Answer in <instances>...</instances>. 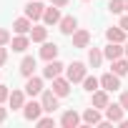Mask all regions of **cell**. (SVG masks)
<instances>
[{"mask_svg":"<svg viewBox=\"0 0 128 128\" xmlns=\"http://www.w3.org/2000/svg\"><path fill=\"white\" fill-rule=\"evenodd\" d=\"M43 13H45V8H43V3H38V0H30L25 5V15L30 20H43Z\"/></svg>","mask_w":128,"mask_h":128,"instance_id":"obj_11","label":"cell"},{"mask_svg":"<svg viewBox=\"0 0 128 128\" xmlns=\"http://www.w3.org/2000/svg\"><path fill=\"white\" fill-rule=\"evenodd\" d=\"M83 123H86V126H100V123H103V118H100V113H98L96 106L83 110Z\"/></svg>","mask_w":128,"mask_h":128,"instance_id":"obj_15","label":"cell"},{"mask_svg":"<svg viewBox=\"0 0 128 128\" xmlns=\"http://www.w3.org/2000/svg\"><path fill=\"white\" fill-rule=\"evenodd\" d=\"M40 113H45V110H43V103H38V100H28V103L23 106V118H25V120H33V123H35V120L40 118Z\"/></svg>","mask_w":128,"mask_h":128,"instance_id":"obj_2","label":"cell"},{"mask_svg":"<svg viewBox=\"0 0 128 128\" xmlns=\"http://www.w3.org/2000/svg\"><path fill=\"white\" fill-rule=\"evenodd\" d=\"M123 113H126V108H123L120 103H108V106H106V118H108L110 123H120V120H123Z\"/></svg>","mask_w":128,"mask_h":128,"instance_id":"obj_6","label":"cell"},{"mask_svg":"<svg viewBox=\"0 0 128 128\" xmlns=\"http://www.w3.org/2000/svg\"><path fill=\"white\" fill-rule=\"evenodd\" d=\"M25 93H28L30 98L40 96V93H43V78H38V76H30V78L25 80Z\"/></svg>","mask_w":128,"mask_h":128,"instance_id":"obj_9","label":"cell"},{"mask_svg":"<svg viewBox=\"0 0 128 128\" xmlns=\"http://www.w3.org/2000/svg\"><path fill=\"white\" fill-rule=\"evenodd\" d=\"M100 88H106L108 93L118 90V88H120V76H116L113 70H110V73H106V76H100Z\"/></svg>","mask_w":128,"mask_h":128,"instance_id":"obj_5","label":"cell"},{"mask_svg":"<svg viewBox=\"0 0 128 128\" xmlns=\"http://www.w3.org/2000/svg\"><path fill=\"white\" fill-rule=\"evenodd\" d=\"M5 118H8V110H5L3 106H0V123H5Z\"/></svg>","mask_w":128,"mask_h":128,"instance_id":"obj_35","label":"cell"},{"mask_svg":"<svg viewBox=\"0 0 128 128\" xmlns=\"http://www.w3.org/2000/svg\"><path fill=\"white\" fill-rule=\"evenodd\" d=\"M118 103H120V106L128 110V90H123V93H120V100H118Z\"/></svg>","mask_w":128,"mask_h":128,"instance_id":"obj_32","label":"cell"},{"mask_svg":"<svg viewBox=\"0 0 128 128\" xmlns=\"http://www.w3.org/2000/svg\"><path fill=\"white\" fill-rule=\"evenodd\" d=\"M70 86H73V83H70L68 78H60V76L53 78V93H55L58 98H66V96L70 93Z\"/></svg>","mask_w":128,"mask_h":128,"instance_id":"obj_7","label":"cell"},{"mask_svg":"<svg viewBox=\"0 0 128 128\" xmlns=\"http://www.w3.org/2000/svg\"><path fill=\"white\" fill-rule=\"evenodd\" d=\"M10 40H13V38H10V33H8L5 28H0V45H8Z\"/></svg>","mask_w":128,"mask_h":128,"instance_id":"obj_29","label":"cell"},{"mask_svg":"<svg viewBox=\"0 0 128 128\" xmlns=\"http://www.w3.org/2000/svg\"><path fill=\"white\" fill-rule=\"evenodd\" d=\"M86 76H88L86 63L76 60V63H70V66H66V78H68L70 83H83V78H86Z\"/></svg>","mask_w":128,"mask_h":128,"instance_id":"obj_1","label":"cell"},{"mask_svg":"<svg viewBox=\"0 0 128 128\" xmlns=\"http://www.w3.org/2000/svg\"><path fill=\"white\" fill-rule=\"evenodd\" d=\"M70 3V0H50V5H55V8H66Z\"/></svg>","mask_w":128,"mask_h":128,"instance_id":"obj_33","label":"cell"},{"mask_svg":"<svg viewBox=\"0 0 128 128\" xmlns=\"http://www.w3.org/2000/svg\"><path fill=\"white\" fill-rule=\"evenodd\" d=\"M108 10L116 13V15L123 13V10H126V0H110V3H108Z\"/></svg>","mask_w":128,"mask_h":128,"instance_id":"obj_27","label":"cell"},{"mask_svg":"<svg viewBox=\"0 0 128 128\" xmlns=\"http://www.w3.org/2000/svg\"><path fill=\"white\" fill-rule=\"evenodd\" d=\"M10 43H13V50H15V53H25L28 45H30V35H20V33H15V38H13Z\"/></svg>","mask_w":128,"mask_h":128,"instance_id":"obj_21","label":"cell"},{"mask_svg":"<svg viewBox=\"0 0 128 128\" xmlns=\"http://www.w3.org/2000/svg\"><path fill=\"white\" fill-rule=\"evenodd\" d=\"M113 73H116V76H126V73H128V58L113 60Z\"/></svg>","mask_w":128,"mask_h":128,"instance_id":"obj_25","label":"cell"},{"mask_svg":"<svg viewBox=\"0 0 128 128\" xmlns=\"http://www.w3.org/2000/svg\"><path fill=\"white\" fill-rule=\"evenodd\" d=\"M60 8H55V5H50V8H45V13H43V23L45 25H58L60 23Z\"/></svg>","mask_w":128,"mask_h":128,"instance_id":"obj_13","label":"cell"},{"mask_svg":"<svg viewBox=\"0 0 128 128\" xmlns=\"http://www.w3.org/2000/svg\"><path fill=\"white\" fill-rule=\"evenodd\" d=\"M123 50H126V58H128V43H126V45H123Z\"/></svg>","mask_w":128,"mask_h":128,"instance_id":"obj_37","label":"cell"},{"mask_svg":"<svg viewBox=\"0 0 128 128\" xmlns=\"http://www.w3.org/2000/svg\"><path fill=\"white\" fill-rule=\"evenodd\" d=\"M45 38H48V25H33L30 40L33 43H45Z\"/></svg>","mask_w":128,"mask_h":128,"instance_id":"obj_24","label":"cell"},{"mask_svg":"<svg viewBox=\"0 0 128 128\" xmlns=\"http://www.w3.org/2000/svg\"><path fill=\"white\" fill-rule=\"evenodd\" d=\"M35 58L33 55H25L23 60H20V76H25V78H30V76H35Z\"/></svg>","mask_w":128,"mask_h":128,"instance_id":"obj_16","label":"cell"},{"mask_svg":"<svg viewBox=\"0 0 128 128\" xmlns=\"http://www.w3.org/2000/svg\"><path fill=\"white\" fill-rule=\"evenodd\" d=\"M70 38H73V48H88V45H90V33H88V30H80V28H78Z\"/></svg>","mask_w":128,"mask_h":128,"instance_id":"obj_14","label":"cell"},{"mask_svg":"<svg viewBox=\"0 0 128 128\" xmlns=\"http://www.w3.org/2000/svg\"><path fill=\"white\" fill-rule=\"evenodd\" d=\"M103 58H106V55H103L100 48H88V66H90V68H98L100 63H103Z\"/></svg>","mask_w":128,"mask_h":128,"instance_id":"obj_23","label":"cell"},{"mask_svg":"<svg viewBox=\"0 0 128 128\" xmlns=\"http://www.w3.org/2000/svg\"><path fill=\"white\" fill-rule=\"evenodd\" d=\"M10 98V90H8V86H3V83H0V103H3V100H8Z\"/></svg>","mask_w":128,"mask_h":128,"instance_id":"obj_30","label":"cell"},{"mask_svg":"<svg viewBox=\"0 0 128 128\" xmlns=\"http://www.w3.org/2000/svg\"><path fill=\"white\" fill-rule=\"evenodd\" d=\"M58 50H60V48H58L55 43H48V40H45L43 48H40V58H43L45 63H48V60H55V58H58Z\"/></svg>","mask_w":128,"mask_h":128,"instance_id":"obj_18","label":"cell"},{"mask_svg":"<svg viewBox=\"0 0 128 128\" xmlns=\"http://www.w3.org/2000/svg\"><path fill=\"white\" fill-rule=\"evenodd\" d=\"M40 103H43V110H45V113H53V110L58 108V96H55L53 90H43V93H40Z\"/></svg>","mask_w":128,"mask_h":128,"instance_id":"obj_10","label":"cell"},{"mask_svg":"<svg viewBox=\"0 0 128 128\" xmlns=\"http://www.w3.org/2000/svg\"><path fill=\"white\" fill-rule=\"evenodd\" d=\"M63 70H66V66H63V63L55 58V60H48V63H45V68H43V76H45L48 80H53V78H58Z\"/></svg>","mask_w":128,"mask_h":128,"instance_id":"obj_3","label":"cell"},{"mask_svg":"<svg viewBox=\"0 0 128 128\" xmlns=\"http://www.w3.org/2000/svg\"><path fill=\"white\" fill-rule=\"evenodd\" d=\"M80 120H83V116L78 110H66L60 116V126L63 128H76V126H80Z\"/></svg>","mask_w":128,"mask_h":128,"instance_id":"obj_8","label":"cell"},{"mask_svg":"<svg viewBox=\"0 0 128 128\" xmlns=\"http://www.w3.org/2000/svg\"><path fill=\"white\" fill-rule=\"evenodd\" d=\"M108 103H110V98H108V90H106V88L93 90V106H96L98 110H100V108L106 110V106H108Z\"/></svg>","mask_w":128,"mask_h":128,"instance_id":"obj_22","label":"cell"},{"mask_svg":"<svg viewBox=\"0 0 128 128\" xmlns=\"http://www.w3.org/2000/svg\"><path fill=\"white\" fill-rule=\"evenodd\" d=\"M118 126H120V128H128V120H126V118H123V120H120V123H118Z\"/></svg>","mask_w":128,"mask_h":128,"instance_id":"obj_36","label":"cell"},{"mask_svg":"<svg viewBox=\"0 0 128 128\" xmlns=\"http://www.w3.org/2000/svg\"><path fill=\"white\" fill-rule=\"evenodd\" d=\"M98 86H100V78H96V76H86V78H83V88H86L88 93L98 90Z\"/></svg>","mask_w":128,"mask_h":128,"instance_id":"obj_26","label":"cell"},{"mask_svg":"<svg viewBox=\"0 0 128 128\" xmlns=\"http://www.w3.org/2000/svg\"><path fill=\"white\" fill-rule=\"evenodd\" d=\"M58 28H60L63 35H73V33L78 30V18H76V15H63L60 23H58Z\"/></svg>","mask_w":128,"mask_h":128,"instance_id":"obj_4","label":"cell"},{"mask_svg":"<svg viewBox=\"0 0 128 128\" xmlns=\"http://www.w3.org/2000/svg\"><path fill=\"white\" fill-rule=\"evenodd\" d=\"M106 40L108 43H126V30L118 25V28H108L106 30Z\"/></svg>","mask_w":128,"mask_h":128,"instance_id":"obj_20","label":"cell"},{"mask_svg":"<svg viewBox=\"0 0 128 128\" xmlns=\"http://www.w3.org/2000/svg\"><path fill=\"white\" fill-rule=\"evenodd\" d=\"M25 90H13L10 93V98H8V103H10V108L13 110H23V106H25Z\"/></svg>","mask_w":128,"mask_h":128,"instance_id":"obj_19","label":"cell"},{"mask_svg":"<svg viewBox=\"0 0 128 128\" xmlns=\"http://www.w3.org/2000/svg\"><path fill=\"white\" fill-rule=\"evenodd\" d=\"M5 60H8V48L0 45V66H5Z\"/></svg>","mask_w":128,"mask_h":128,"instance_id":"obj_31","label":"cell"},{"mask_svg":"<svg viewBox=\"0 0 128 128\" xmlns=\"http://www.w3.org/2000/svg\"><path fill=\"white\" fill-rule=\"evenodd\" d=\"M13 30L15 33H20V35H30V30H33V20L25 15V18H18L15 23H13Z\"/></svg>","mask_w":128,"mask_h":128,"instance_id":"obj_17","label":"cell"},{"mask_svg":"<svg viewBox=\"0 0 128 128\" xmlns=\"http://www.w3.org/2000/svg\"><path fill=\"white\" fill-rule=\"evenodd\" d=\"M83 3H90V0H83Z\"/></svg>","mask_w":128,"mask_h":128,"instance_id":"obj_39","label":"cell"},{"mask_svg":"<svg viewBox=\"0 0 128 128\" xmlns=\"http://www.w3.org/2000/svg\"><path fill=\"white\" fill-rule=\"evenodd\" d=\"M126 13H128V0H126Z\"/></svg>","mask_w":128,"mask_h":128,"instance_id":"obj_38","label":"cell"},{"mask_svg":"<svg viewBox=\"0 0 128 128\" xmlns=\"http://www.w3.org/2000/svg\"><path fill=\"white\" fill-rule=\"evenodd\" d=\"M118 25H120V28H123V30H126V33H128V15H123V18H120V23H118Z\"/></svg>","mask_w":128,"mask_h":128,"instance_id":"obj_34","label":"cell"},{"mask_svg":"<svg viewBox=\"0 0 128 128\" xmlns=\"http://www.w3.org/2000/svg\"><path fill=\"white\" fill-rule=\"evenodd\" d=\"M35 123H38V126H40V128H43V126H53V123H55V120H53V116H40V118H38V120H35Z\"/></svg>","mask_w":128,"mask_h":128,"instance_id":"obj_28","label":"cell"},{"mask_svg":"<svg viewBox=\"0 0 128 128\" xmlns=\"http://www.w3.org/2000/svg\"><path fill=\"white\" fill-rule=\"evenodd\" d=\"M120 45H123V43H108V45L103 48V55H106L110 63H113V60H118V58H123V55H126V50H123Z\"/></svg>","mask_w":128,"mask_h":128,"instance_id":"obj_12","label":"cell"}]
</instances>
